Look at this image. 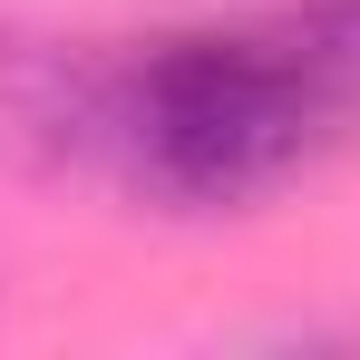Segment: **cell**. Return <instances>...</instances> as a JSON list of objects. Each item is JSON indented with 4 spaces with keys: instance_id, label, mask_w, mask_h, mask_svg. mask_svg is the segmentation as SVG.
Returning a JSON list of instances; mask_svg holds the SVG:
<instances>
[{
    "instance_id": "obj_2",
    "label": "cell",
    "mask_w": 360,
    "mask_h": 360,
    "mask_svg": "<svg viewBox=\"0 0 360 360\" xmlns=\"http://www.w3.org/2000/svg\"><path fill=\"white\" fill-rule=\"evenodd\" d=\"M117 49L0 10V166L20 176H108Z\"/></svg>"
},
{
    "instance_id": "obj_3",
    "label": "cell",
    "mask_w": 360,
    "mask_h": 360,
    "mask_svg": "<svg viewBox=\"0 0 360 360\" xmlns=\"http://www.w3.org/2000/svg\"><path fill=\"white\" fill-rule=\"evenodd\" d=\"M273 30L292 39V59L331 98V117L360 127V0H292V10H273Z\"/></svg>"
},
{
    "instance_id": "obj_1",
    "label": "cell",
    "mask_w": 360,
    "mask_h": 360,
    "mask_svg": "<svg viewBox=\"0 0 360 360\" xmlns=\"http://www.w3.org/2000/svg\"><path fill=\"white\" fill-rule=\"evenodd\" d=\"M331 136H341V117L273 20L117 49L108 176L166 214H234L253 195H273L283 176H302Z\"/></svg>"
}]
</instances>
